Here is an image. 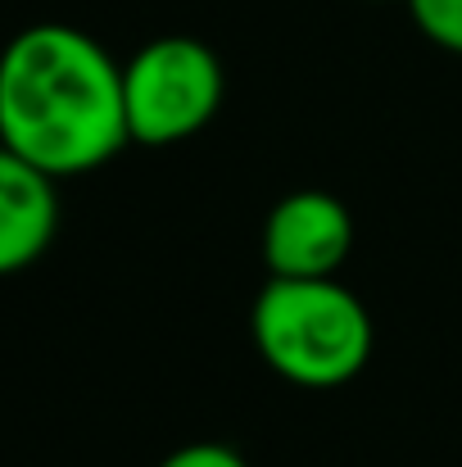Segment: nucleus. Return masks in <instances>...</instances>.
<instances>
[{"label":"nucleus","mask_w":462,"mask_h":467,"mask_svg":"<svg viewBox=\"0 0 462 467\" xmlns=\"http://www.w3.org/2000/svg\"><path fill=\"white\" fill-rule=\"evenodd\" d=\"M250 336L263 363L300 390L354 381L376 345L367 305L335 277H268L250 305Z\"/></svg>","instance_id":"nucleus-2"},{"label":"nucleus","mask_w":462,"mask_h":467,"mask_svg":"<svg viewBox=\"0 0 462 467\" xmlns=\"http://www.w3.org/2000/svg\"><path fill=\"white\" fill-rule=\"evenodd\" d=\"M354 250V213L331 191H291L263 218L272 277H335Z\"/></svg>","instance_id":"nucleus-4"},{"label":"nucleus","mask_w":462,"mask_h":467,"mask_svg":"<svg viewBox=\"0 0 462 467\" xmlns=\"http://www.w3.org/2000/svg\"><path fill=\"white\" fill-rule=\"evenodd\" d=\"M0 146L55 182L105 168L132 146L123 64L82 27H23L0 50Z\"/></svg>","instance_id":"nucleus-1"},{"label":"nucleus","mask_w":462,"mask_h":467,"mask_svg":"<svg viewBox=\"0 0 462 467\" xmlns=\"http://www.w3.org/2000/svg\"><path fill=\"white\" fill-rule=\"evenodd\" d=\"M404 5H408L413 27L431 46H440L449 55H462V0H404Z\"/></svg>","instance_id":"nucleus-6"},{"label":"nucleus","mask_w":462,"mask_h":467,"mask_svg":"<svg viewBox=\"0 0 462 467\" xmlns=\"http://www.w3.org/2000/svg\"><path fill=\"white\" fill-rule=\"evenodd\" d=\"M227 96L222 59L200 36H154L123 64V109L132 146L168 150L200 137Z\"/></svg>","instance_id":"nucleus-3"},{"label":"nucleus","mask_w":462,"mask_h":467,"mask_svg":"<svg viewBox=\"0 0 462 467\" xmlns=\"http://www.w3.org/2000/svg\"><path fill=\"white\" fill-rule=\"evenodd\" d=\"M159 467H250L231 445H218V441H195V445H181L172 454H163Z\"/></svg>","instance_id":"nucleus-7"},{"label":"nucleus","mask_w":462,"mask_h":467,"mask_svg":"<svg viewBox=\"0 0 462 467\" xmlns=\"http://www.w3.org/2000/svg\"><path fill=\"white\" fill-rule=\"evenodd\" d=\"M59 182L0 146V277L32 268L59 232Z\"/></svg>","instance_id":"nucleus-5"}]
</instances>
